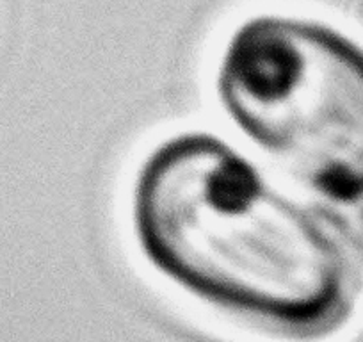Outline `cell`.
<instances>
[{
	"instance_id": "6da1fadb",
	"label": "cell",
	"mask_w": 363,
	"mask_h": 342,
	"mask_svg": "<svg viewBox=\"0 0 363 342\" xmlns=\"http://www.w3.org/2000/svg\"><path fill=\"white\" fill-rule=\"evenodd\" d=\"M130 225L157 277L262 335L320 341L358 305L363 264L351 230L211 132H178L146 153Z\"/></svg>"
},
{
	"instance_id": "3957f363",
	"label": "cell",
	"mask_w": 363,
	"mask_h": 342,
	"mask_svg": "<svg viewBox=\"0 0 363 342\" xmlns=\"http://www.w3.org/2000/svg\"><path fill=\"white\" fill-rule=\"evenodd\" d=\"M351 233H352V239H354L356 250H358L359 260H362V264H363V212L358 219V226H356Z\"/></svg>"
},
{
	"instance_id": "7a4b0ae2",
	"label": "cell",
	"mask_w": 363,
	"mask_h": 342,
	"mask_svg": "<svg viewBox=\"0 0 363 342\" xmlns=\"http://www.w3.org/2000/svg\"><path fill=\"white\" fill-rule=\"evenodd\" d=\"M223 116L291 179L335 205L363 202V45L285 13L240 22L214 80Z\"/></svg>"
}]
</instances>
